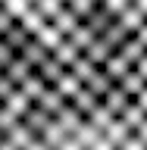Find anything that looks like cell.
Listing matches in <instances>:
<instances>
[{
  "label": "cell",
  "instance_id": "obj_1",
  "mask_svg": "<svg viewBox=\"0 0 147 150\" xmlns=\"http://www.w3.org/2000/svg\"><path fill=\"white\" fill-rule=\"evenodd\" d=\"M0 150H147V66L0 75Z\"/></svg>",
  "mask_w": 147,
  "mask_h": 150
},
{
  "label": "cell",
  "instance_id": "obj_2",
  "mask_svg": "<svg viewBox=\"0 0 147 150\" xmlns=\"http://www.w3.org/2000/svg\"><path fill=\"white\" fill-rule=\"evenodd\" d=\"M147 63V0H0V75Z\"/></svg>",
  "mask_w": 147,
  "mask_h": 150
}]
</instances>
